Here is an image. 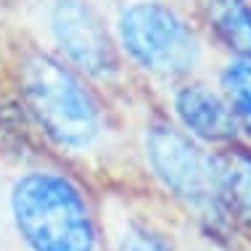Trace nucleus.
<instances>
[{
    "instance_id": "1",
    "label": "nucleus",
    "mask_w": 251,
    "mask_h": 251,
    "mask_svg": "<svg viewBox=\"0 0 251 251\" xmlns=\"http://www.w3.org/2000/svg\"><path fill=\"white\" fill-rule=\"evenodd\" d=\"M11 217L29 251H96L90 203L58 172H26L11 188Z\"/></svg>"
},
{
    "instance_id": "2",
    "label": "nucleus",
    "mask_w": 251,
    "mask_h": 251,
    "mask_svg": "<svg viewBox=\"0 0 251 251\" xmlns=\"http://www.w3.org/2000/svg\"><path fill=\"white\" fill-rule=\"evenodd\" d=\"M22 98L37 125L61 148L85 151L103 132V111L79 77L61 61L40 50L19 64Z\"/></svg>"
},
{
    "instance_id": "3",
    "label": "nucleus",
    "mask_w": 251,
    "mask_h": 251,
    "mask_svg": "<svg viewBox=\"0 0 251 251\" xmlns=\"http://www.w3.org/2000/svg\"><path fill=\"white\" fill-rule=\"evenodd\" d=\"M119 37L143 69L177 77L193 69L199 43L177 13L159 3H132L119 16Z\"/></svg>"
},
{
    "instance_id": "4",
    "label": "nucleus",
    "mask_w": 251,
    "mask_h": 251,
    "mask_svg": "<svg viewBox=\"0 0 251 251\" xmlns=\"http://www.w3.org/2000/svg\"><path fill=\"white\" fill-rule=\"evenodd\" d=\"M146 159L159 182L196 209L220 203V164L191 135L169 125H153L146 132Z\"/></svg>"
},
{
    "instance_id": "5",
    "label": "nucleus",
    "mask_w": 251,
    "mask_h": 251,
    "mask_svg": "<svg viewBox=\"0 0 251 251\" xmlns=\"http://www.w3.org/2000/svg\"><path fill=\"white\" fill-rule=\"evenodd\" d=\"M50 32L61 53L85 74L108 77L117 69L111 37L87 0H56L50 8Z\"/></svg>"
},
{
    "instance_id": "6",
    "label": "nucleus",
    "mask_w": 251,
    "mask_h": 251,
    "mask_svg": "<svg viewBox=\"0 0 251 251\" xmlns=\"http://www.w3.org/2000/svg\"><path fill=\"white\" fill-rule=\"evenodd\" d=\"M175 111L185 130L203 140H227L235 135L238 119L220 93L203 85H188L175 96Z\"/></svg>"
},
{
    "instance_id": "7",
    "label": "nucleus",
    "mask_w": 251,
    "mask_h": 251,
    "mask_svg": "<svg viewBox=\"0 0 251 251\" xmlns=\"http://www.w3.org/2000/svg\"><path fill=\"white\" fill-rule=\"evenodd\" d=\"M220 164V203L241 220L251 222V153L243 148H230L217 156Z\"/></svg>"
},
{
    "instance_id": "8",
    "label": "nucleus",
    "mask_w": 251,
    "mask_h": 251,
    "mask_svg": "<svg viewBox=\"0 0 251 251\" xmlns=\"http://www.w3.org/2000/svg\"><path fill=\"white\" fill-rule=\"evenodd\" d=\"M209 22L230 50L251 58V8L246 0H209Z\"/></svg>"
},
{
    "instance_id": "9",
    "label": "nucleus",
    "mask_w": 251,
    "mask_h": 251,
    "mask_svg": "<svg viewBox=\"0 0 251 251\" xmlns=\"http://www.w3.org/2000/svg\"><path fill=\"white\" fill-rule=\"evenodd\" d=\"M222 82L227 90V103L235 119L251 132V58H238L225 69Z\"/></svg>"
},
{
    "instance_id": "10",
    "label": "nucleus",
    "mask_w": 251,
    "mask_h": 251,
    "mask_svg": "<svg viewBox=\"0 0 251 251\" xmlns=\"http://www.w3.org/2000/svg\"><path fill=\"white\" fill-rule=\"evenodd\" d=\"M117 251H172V249L143 225H125L117 233Z\"/></svg>"
}]
</instances>
